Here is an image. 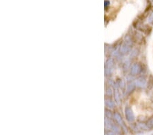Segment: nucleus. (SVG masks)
<instances>
[{
    "instance_id": "obj_1",
    "label": "nucleus",
    "mask_w": 153,
    "mask_h": 135,
    "mask_svg": "<svg viewBox=\"0 0 153 135\" xmlns=\"http://www.w3.org/2000/svg\"><path fill=\"white\" fill-rule=\"evenodd\" d=\"M150 21H152L153 23V13L151 14V16H150Z\"/></svg>"
},
{
    "instance_id": "obj_2",
    "label": "nucleus",
    "mask_w": 153,
    "mask_h": 135,
    "mask_svg": "<svg viewBox=\"0 0 153 135\" xmlns=\"http://www.w3.org/2000/svg\"><path fill=\"white\" fill-rule=\"evenodd\" d=\"M152 2H153V0H152Z\"/></svg>"
}]
</instances>
